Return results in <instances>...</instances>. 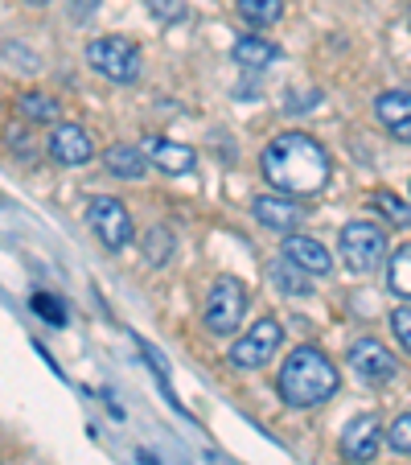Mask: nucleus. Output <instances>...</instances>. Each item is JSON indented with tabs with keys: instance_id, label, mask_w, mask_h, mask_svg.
Listing matches in <instances>:
<instances>
[{
	"instance_id": "nucleus-20",
	"label": "nucleus",
	"mask_w": 411,
	"mask_h": 465,
	"mask_svg": "<svg viewBox=\"0 0 411 465\" xmlns=\"http://www.w3.org/2000/svg\"><path fill=\"white\" fill-rule=\"evenodd\" d=\"M407 263H411V247L403 243L399 252L391 255V263H387V289L395 292L399 301H407L411 297V281H407Z\"/></svg>"
},
{
	"instance_id": "nucleus-30",
	"label": "nucleus",
	"mask_w": 411,
	"mask_h": 465,
	"mask_svg": "<svg viewBox=\"0 0 411 465\" xmlns=\"http://www.w3.org/2000/svg\"><path fill=\"white\" fill-rule=\"evenodd\" d=\"M0 465H5V461H0Z\"/></svg>"
},
{
	"instance_id": "nucleus-26",
	"label": "nucleus",
	"mask_w": 411,
	"mask_h": 465,
	"mask_svg": "<svg viewBox=\"0 0 411 465\" xmlns=\"http://www.w3.org/2000/svg\"><path fill=\"white\" fill-rule=\"evenodd\" d=\"M391 330H395V338H399V346L407 351V346H411V309L407 305H399L391 313Z\"/></svg>"
},
{
	"instance_id": "nucleus-7",
	"label": "nucleus",
	"mask_w": 411,
	"mask_h": 465,
	"mask_svg": "<svg viewBox=\"0 0 411 465\" xmlns=\"http://www.w3.org/2000/svg\"><path fill=\"white\" fill-rule=\"evenodd\" d=\"M280 342H284L280 322H276V317H259V322H255L235 346H230V367L259 371L263 362H271V354L280 351Z\"/></svg>"
},
{
	"instance_id": "nucleus-24",
	"label": "nucleus",
	"mask_w": 411,
	"mask_h": 465,
	"mask_svg": "<svg viewBox=\"0 0 411 465\" xmlns=\"http://www.w3.org/2000/svg\"><path fill=\"white\" fill-rule=\"evenodd\" d=\"M29 309H34L37 317H45L50 325H66V309H62L58 297H50V292H34V297H29Z\"/></svg>"
},
{
	"instance_id": "nucleus-25",
	"label": "nucleus",
	"mask_w": 411,
	"mask_h": 465,
	"mask_svg": "<svg viewBox=\"0 0 411 465\" xmlns=\"http://www.w3.org/2000/svg\"><path fill=\"white\" fill-rule=\"evenodd\" d=\"M387 445H391L399 457L411 453V416L407 412H399V416H395V424L387 429Z\"/></svg>"
},
{
	"instance_id": "nucleus-29",
	"label": "nucleus",
	"mask_w": 411,
	"mask_h": 465,
	"mask_svg": "<svg viewBox=\"0 0 411 465\" xmlns=\"http://www.w3.org/2000/svg\"><path fill=\"white\" fill-rule=\"evenodd\" d=\"M29 9H42V5H50V0H25Z\"/></svg>"
},
{
	"instance_id": "nucleus-15",
	"label": "nucleus",
	"mask_w": 411,
	"mask_h": 465,
	"mask_svg": "<svg viewBox=\"0 0 411 465\" xmlns=\"http://www.w3.org/2000/svg\"><path fill=\"white\" fill-rule=\"evenodd\" d=\"M103 169L112 177H120V182H141L149 173V161H144V153L136 144H112L103 153Z\"/></svg>"
},
{
	"instance_id": "nucleus-13",
	"label": "nucleus",
	"mask_w": 411,
	"mask_h": 465,
	"mask_svg": "<svg viewBox=\"0 0 411 465\" xmlns=\"http://www.w3.org/2000/svg\"><path fill=\"white\" fill-rule=\"evenodd\" d=\"M141 153H144V161H152V165L161 169V173H173V177L190 173V169L198 165V153H193L190 144H173V141H165V136H149V141L141 144Z\"/></svg>"
},
{
	"instance_id": "nucleus-23",
	"label": "nucleus",
	"mask_w": 411,
	"mask_h": 465,
	"mask_svg": "<svg viewBox=\"0 0 411 465\" xmlns=\"http://www.w3.org/2000/svg\"><path fill=\"white\" fill-rule=\"evenodd\" d=\"M141 247H144V260H149L152 268H161V263L173 255V235H169L165 227H152L149 235L141 239Z\"/></svg>"
},
{
	"instance_id": "nucleus-18",
	"label": "nucleus",
	"mask_w": 411,
	"mask_h": 465,
	"mask_svg": "<svg viewBox=\"0 0 411 465\" xmlns=\"http://www.w3.org/2000/svg\"><path fill=\"white\" fill-rule=\"evenodd\" d=\"M17 112L25 115L29 124H58L62 104L54 95H42V91H25V95L17 99Z\"/></svg>"
},
{
	"instance_id": "nucleus-21",
	"label": "nucleus",
	"mask_w": 411,
	"mask_h": 465,
	"mask_svg": "<svg viewBox=\"0 0 411 465\" xmlns=\"http://www.w3.org/2000/svg\"><path fill=\"white\" fill-rule=\"evenodd\" d=\"M5 144L17 153L21 165H37V157H42L37 144H34V136H29V128H21V124H5Z\"/></svg>"
},
{
	"instance_id": "nucleus-1",
	"label": "nucleus",
	"mask_w": 411,
	"mask_h": 465,
	"mask_svg": "<svg viewBox=\"0 0 411 465\" xmlns=\"http://www.w3.org/2000/svg\"><path fill=\"white\" fill-rule=\"evenodd\" d=\"M259 169L280 193H317L329 185L333 161L308 132H280L271 136V144L263 149Z\"/></svg>"
},
{
	"instance_id": "nucleus-9",
	"label": "nucleus",
	"mask_w": 411,
	"mask_h": 465,
	"mask_svg": "<svg viewBox=\"0 0 411 465\" xmlns=\"http://www.w3.org/2000/svg\"><path fill=\"white\" fill-rule=\"evenodd\" d=\"M45 153H50L58 165L74 169V165H87L95 157V141L83 124H54V132L45 136Z\"/></svg>"
},
{
	"instance_id": "nucleus-28",
	"label": "nucleus",
	"mask_w": 411,
	"mask_h": 465,
	"mask_svg": "<svg viewBox=\"0 0 411 465\" xmlns=\"http://www.w3.org/2000/svg\"><path fill=\"white\" fill-rule=\"evenodd\" d=\"M95 13V0H74V21H87Z\"/></svg>"
},
{
	"instance_id": "nucleus-5",
	"label": "nucleus",
	"mask_w": 411,
	"mask_h": 465,
	"mask_svg": "<svg viewBox=\"0 0 411 465\" xmlns=\"http://www.w3.org/2000/svg\"><path fill=\"white\" fill-rule=\"evenodd\" d=\"M387 255V231L378 223H346L341 227V260L350 263V272H375Z\"/></svg>"
},
{
	"instance_id": "nucleus-11",
	"label": "nucleus",
	"mask_w": 411,
	"mask_h": 465,
	"mask_svg": "<svg viewBox=\"0 0 411 465\" xmlns=\"http://www.w3.org/2000/svg\"><path fill=\"white\" fill-rule=\"evenodd\" d=\"M251 214L263 227L280 231V235H289V231H297L300 223H305V206L292 203V198H280V193H259L251 203Z\"/></svg>"
},
{
	"instance_id": "nucleus-22",
	"label": "nucleus",
	"mask_w": 411,
	"mask_h": 465,
	"mask_svg": "<svg viewBox=\"0 0 411 465\" xmlns=\"http://www.w3.org/2000/svg\"><path fill=\"white\" fill-rule=\"evenodd\" d=\"M370 203H375V211H383L391 223L407 227L411 211H407V198H403V193H395V190H375V193H370Z\"/></svg>"
},
{
	"instance_id": "nucleus-8",
	"label": "nucleus",
	"mask_w": 411,
	"mask_h": 465,
	"mask_svg": "<svg viewBox=\"0 0 411 465\" xmlns=\"http://www.w3.org/2000/svg\"><path fill=\"white\" fill-rule=\"evenodd\" d=\"M346 367H350L362 383H391V379L399 375V359H395L378 338H358V342H350Z\"/></svg>"
},
{
	"instance_id": "nucleus-17",
	"label": "nucleus",
	"mask_w": 411,
	"mask_h": 465,
	"mask_svg": "<svg viewBox=\"0 0 411 465\" xmlns=\"http://www.w3.org/2000/svg\"><path fill=\"white\" fill-rule=\"evenodd\" d=\"M271 284H276V289L280 292H289V297H308V292H313V276H305L300 272V268H292L289 260H271Z\"/></svg>"
},
{
	"instance_id": "nucleus-27",
	"label": "nucleus",
	"mask_w": 411,
	"mask_h": 465,
	"mask_svg": "<svg viewBox=\"0 0 411 465\" xmlns=\"http://www.w3.org/2000/svg\"><path fill=\"white\" fill-rule=\"evenodd\" d=\"M149 13L157 21H177L185 13V5H181V0H149Z\"/></svg>"
},
{
	"instance_id": "nucleus-3",
	"label": "nucleus",
	"mask_w": 411,
	"mask_h": 465,
	"mask_svg": "<svg viewBox=\"0 0 411 465\" xmlns=\"http://www.w3.org/2000/svg\"><path fill=\"white\" fill-rule=\"evenodd\" d=\"M87 62L91 71L103 74L107 83H120V87H128V83L141 79V45L128 42V37L120 34H107V37H95V42L87 45Z\"/></svg>"
},
{
	"instance_id": "nucleus-14",
	"label": "nucleus",
	"mask_w": 411,
	"mask_h": 465,
	"mask_svg": "<svg viewBox=\"0 0 411 465\" xmlns=\"http://www.w3.org/2000/svg\"><path fill=\"white\" fill-rule=\"evenodd\" d=\"M375 112H378V120L395 132V141H403V144L411 141V99H407V91L403 87L399 91H383L378 104H375Z\"/></svg>"
},
{
	"instance_id": "nucleus-12",
	"label": "nucleus",
	"mask_w": 411,
	"mask_h": 465,
	"mask_svg": "<svg viewBox=\"0 0 411 465\" xmlns=\"http://www.w3.org/2000/svg\"><path fill=\"white\" fill-rule=\"evenodd\" d=\"M280 255L292 263V268H300L305 276H329L333 272L329 247H321L317 239H308V235H284V252Z\"/></svg>"
},
{
	"instance_id": "nucleus-2",
	"label": "nucleus",
	"mask_w": 411,
	"mask_h": 465,
	"mask_svg": "<svg viewBox=\"0 0 411 465\" xmlns=\"http://www.w3.org/2000/svg\"><path fill=\"white\" fill-rule=\"evenodd\" d=\"M341 383V371L321 346H297L289 351L284 367L276 371V391L289 408H317L325 404Z\"/></svg>"
},
{
	"instance_id": "nucleus-4",
	"label": "nucleus",
	"mask_w": 411,
	"mask_h": 465,
	"mask_svg": "<svg viewBox=\"0 0 411 465\" xmlns=\"http://www.w3.org/2000/svg\"><path fill=\"white\" fill-rule=\"evenodd\" d=\"M243 313H247V284L239 276H219L206 292V309H201V322L206 330L219 338H230L243 325Z\"/></svg>"
},
{
	"instance_id": "nucleus-6",
	"label": "nucleus",
	"mask_w": 411,
	"mask_h": 465,
	"mask_svg": "<svg viewBox=\"0 0 411 465\" xmlns=\"http://www.w3.org/2000/svg\"><path fill=\"white\" fill-rule=\"evenodd\" d=\"M87 223L91 231H95V239L107 247V252H123V247L132 243V214L128 206L120 203V198H107V193H99V198H91L87 206Z\"/></svg>"
},
{
	"instance_id": "nucleus-16",
	"label": "nucleus",
	"mask_w": 411,
	"mask_h": 465,
	"mask_svg": "<svg viewBox=\"0 0 411 465\" xmlns=\"http://www.w3.org/2000/svg\"><path fill=\"white\" fill-rule=\"evenodd\" d=\"M230 58L239 62V66H251V71H259V66H268L271 58H276V45L268 42V37H235V45H230Z\"/></svg>"
},
{
	"instance_id": "nucleus-19",
	"label": "nucleus",
	"mask_w": 411,
	"mask_h": 465,
	"mask_svg": "<svg viewBox=\"0 0 411 465\" xmlns=\"http://www.w3.org/2000/svg\"><path fill=\"white\" fill-rule=\"evenodd\" d=\"M239 17L255 29H268L284 17V0H239Z\"/></svg>"
},
{
	"instance_id": "nucleus-10",
	"label": "nucleus",
	"mask_w": 411,
	"mask_h": 465,
	"mask_svg": "<svg viewBox=\"0 0 411 465\" xmlns=\"http://www.w3.org/2000/svg\"><path fill=\"white\" fill-rule=\"evenodd\" d=\"M338 449H341V457H346L350 465H370L375 461V453H378V416L367 412V416H358V420L346 424Z\"/></svg>"
}]
</instances>
